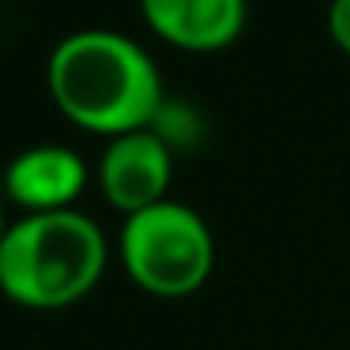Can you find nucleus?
Here are the masks:
<instances>
[{
	"label": "nucleus",
	"instance_id": "obj_8",
	"mask_svg": "<svg viewBox=\"0 0 350 350\" xmlns=\"http://www.w3.org/2000/svg\"><path fill=\"white\" fill-rule=\"evenodd\" d=\"M8 226H12V222H8V215H4V196H0V241H4V234H8Z\"/></svg>",
	"mask_w": 350,
	"mask_h": 350
},
{
	"label": "nucleus",
	"instance_id": "obj_3",
	"mask_svg": "<svg viewBox=\"0 0 350 350\" xmlns=\"http://www.w3.org/2000/svg\"><path fill=\"white\" fill-rule=\"evenodd\" d=\"M121 264L154 297H189L215 267V237L200 211L177 200L136 211L121 226Z\"/></svg>",
	"mask_w": 350,
	"mask_h": 350
},
{
	"label": "nucleus",
	"instance_id": "obj_4",
	"mask_svg": "<svg viewBox=\"0 0 350 350\" xmlns=\"http://www.w3.org/2000/svg\"><path fill=\"white\" fill-rule=\"evenodd\" d=\"M98 177L106 200L117 211H124V219L136 211H147V207L170 200L166 192H170V181H174L170 144L151 129L113 136L102 151Z\"/></svg>",
	"mask_w": 350,
	"mask_h": 350
},
{
	"label": "nucleus",
	"instance_id": "obj_7",
	"mask_svg": "<svg viewBox=\"0 0 350 350\" xmlns=\"http://www.w3.org/2000/svg\"><path fill=\"white\" fill-rule=\"evenodd\" d=\"M327 34L350 57V0H332L327 4Z\"/></svg>",
	"mask_w": 350,
	"mask_h": 350
},
{
	"label": "nucleus",
	"instance_id": "obj_1",
	"mask_svg": "<svg viewBox=\"0 0 350 350\" xmlns=\"http://www.w3.org/2000/svg\"><path fill=\"white\" fill-rule=\"evenodd\" d=\"M46 83L72 124L102 136L151 129L162 109V76L151 53L129 34L76 31L49 53Z\"/></svg>",
	"mask_w": 350,
	"mask_h": 350
},
{
	"label": "nucleus",
	"instance_id": "obj_5",
	"mask_svg": "<svg viewBox=\"0 0 350 350\" xmlns=\"http://www.w3.org/2000/svg\"><path fill=\"white\" fill-rule=\"evenodd\" d=\"M87 189V162L72 147L38 144L19 151L4 170V196L27 215L72 211Z\"/></svg>",
	"mask_w": 350,
	"mask_h": 350
},
{
	"label": "nucleus",
	"instance_id": "obj_6",
	"mask_svg": "<svg viewBox=\"0 0 350 350\" xmlns=\"http://www.w3.org/2000/svg\"><path fill=\"white\" fill-rule=\"evenodd\" d=\"M144 19L166 46L185 53H219L245 31V0H139Z\"/></svg>",
	"mask_w": 350,
	"mask_h": 350
},
{
	"label": "nucleus",
	"instance_id": "obj_2",
	"mask_svg": "<svg viewBox=\"0 0 350 350\" xmlns=\"http://www.w3.org/2000/svg\"><path fill=\"white\" fill-rule=\"evenodd\" d=\"M106 260V234L91 215H23L0 241V294L27 309H64L98 286Z\"/></svg>",
	"mask_w": 350,
	"mask_h": 350
}]
</instances>
